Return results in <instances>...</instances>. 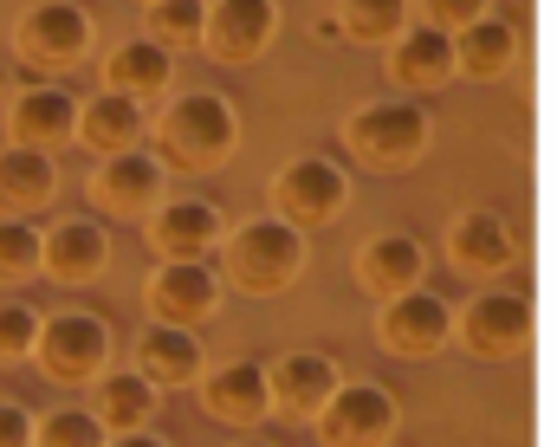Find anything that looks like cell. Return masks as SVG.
Masks as SVG:
<instances>
[{"label":"cell","mask_w":557,"mask_h":447,"mask_svg":"<svg viewBox=\"0 0 557 447\" xmlns=\"http://www.w3.org/2000/svg\"><path fill=\"white\" fill-rule=\"evenodd\" d=\"M221 266H227V280H234L240 293L273 298V293H285V286L305 280V266H311V240H305L292 221L260 214V221L227 227V240H221Z\"/></svg>","instance_id":"1"},{"label":"cell","mask_w":557,"mask_h":447,"mask_svg":"<svg viewBox=\"0 0 557 447\" xmlns=\"http://www.w3.org/2000/svg\"><path fill=\"white\" fill-rule=\"evenodd\" d=\"M156 144H162V162L221 169L240 144V117H234V104L221 91H175L156 111Z\"/></svg>","instance_id":"2"},{"label":"cell","mask_w":557,"mask_h":447,"mask_svg":"<svg viewBox=\"0 0 557 447\" xmlns=\"http://www.w3.org/2000/svg\"><path fill=\"white\" fill-rule=\"evenodd\" d=\"M434 144V117L421 98H370L344 117V149L363 162V169H409L421 162Z\"/></svg>","instance_id":"3"},{"label":"cell","mask_w":557,"mask_h":447,"mask_svg":"<svg viewBox=\"0 0 557 447\" xmlns=\"http://www.w3.org/2000/svg\"><path fill=\"white\" fill-rule=\"evenodd\" d=\"M460 344L486 363H506V357H525L532 337H539V305H532V286L512 280V286H493V293H473L467 311L454 318Z\"/></svg>","instance_id":"4"},{"label":"cell","mask_w":557,"mask_h":447,"mask_svg":"<svg viewBox=\"0 0 557 447\" xmlns=\"http://www.w3.org/2000/svg\"><path fill=\"white\" fill-rule=\"evenodd\" d=\"M33 363H39L52 383H72V389H78V383H98V376L111 370V324H104L98 311H78V305L46 311Z\"/></svg>","instance_id":"5"},{"label":"cell","mask_w":557,"mask_h":447,"mask_svg":"<svg viewBox=\"0 0 557 447\" xmlns=\"http://www.w3.org/2000/svg\"><path fill=\"white\" fill-rule=\"evenodd\" d=\"M344 201H350V175H344L331 156H292V162H278L273 214L278 221H292L298 234L331 227V221L344 214Z\"/></svg>","instance_id":"6"},{"label":"cell","mask_w":557,"mask_h":447,"mask_svg":"<svg viewBox=\"0 0 557 447\" xmlns=\"http://www.w3.org/2000/svg\"><path fill=\"white\" fill-rule=\"evenodd\" d=\"M91 13L78 0H33L20 20H13V52L33 65V72H72L85 52H91Z\"/></svg>","instance_id":"7"},{"label":"cell","mask_w":557,"mask_h":447,"mask_svg":"<svg viewBox=\"0 0 557 447\" xmlns=\"http://www.w3.org/2000/svg\"><path fill=\"white\" fill-rule=\"evenodd\" d=\"M162 195H169V162H162L149 144L117 149V156H98V169H91V201H98L104 214L149 221Z\"/></svg>","instance_id":"8"},{"label":"cell","mask_w":557,"mask_h":447,"mask_svg":"<svg viewBox=\"0 0 557 447\" xmlns=\"http://www.w3.org/2000/svg\"><path fill=\"white\" fill-rule=\"evenodd\" d=\"M376 337H383V350L389 357H403V363H421V357H441L447 344H454V305L434 293H396L383 298V311H376Z\"/></svg>","instance_id":"9"},{"label":"cell","mask_w":557,"mask_h":447,"mask_svg":"<svg viewBox=\"0 0 557 447\" xmlns=\"http://www.w3.org/2000/svg\"><path fill=\"white\" fill-rule=\"evenodd\" d=\"M227 240V214L208 195H162L149 214V247L156 260H208Z\"/></svg>","instance_id":"10"},{"label":"cell","mask_w":557,"mask_h":447,"mask_svg":"<svg viewBox=\"0 0 557 447\" xmlns=\"http://www.w3.org/2000/svg\"><path fill=\"white\" fill-rule=\"evenodd\" d=\"M396 435V396L383 383H344L318 409V442L324 447H383Z\"/></svg>","instance_id":"11"},{"label":"cell","mask_w":557,"mask_h":447,"mask_svg":"<svg viewBox=\"0 0 557 447\" xmlns=\"http://www.w3.org/2000/svg\"><path fill=\"white\" fill-rule=\"evenodd\" d=\"M143 298H149L156 324H188L195 331L221 305V273L208 260H156V273L143 280Z\"/></svg>","instance_id":"12"},{"label":"cell","mask_w":557,"mask_h":447,"mask_svg":"<svg viewBox=\"0 0 557 447\" xmlns=\"http://www.w3.org/2000/svg\"><path fill=\"white\" fill-rule=\"evenodd\" d=\"M278 33V0H208L201 52L221 65H253Z\"/></svg>","instance_id":"13"},{"label":"cell","mask_w":557,"mask_h":447,"mask_svg":"<svg viewBox=\"0 0 557 447\" xmlns=\"http://www.w3.org/2000/svg\"><path fill=\"white\" fill-rule=\"evenodd\" d=\"M201 409L214 422H227V429H260L273 415V376H267V363L234 357V363L201 370Z\"/></svg>","instance_id":"14"},{"label":"cell","mask_w":557,"mask_h":447,"mask_svg":"<svg viewBox=\"0 0 557 447\" xmlns=\"http://www.w3.org/2000/svg\"><path fill=\"white\" fill-rule=\"evenodd\" d=\"M460 78L454 65V33L428 26V20H409L403 39H389V85H403V98L416 91H447Z\"/></svg>","instance_id":"15"},{"label":"cell","mask_w":557,"mask_h":447,"mask_svg":"<svg viewBox=\"0 0 557 447\" xmlns=\"http://www.w3.org/2000/svg\"><path fill=\"white\" fill-rule=\"evenodd\" d=\"M78 104L65 85H26L13 104H7V137L13 144H33V149H59V144H78Z\"/></svg>","instance_id":"16"},{"label":"cell","mask_w":557,"mask_h":447,"mask_svg":"<svg viewBox=\"0 0 557 447\" xmlns=\"http://www.w3.org/2000/svg\"><path fill=\"white\" fill-rule=\"evenodd\" d=\"M267 376H273V409L298 422H318V409L344 389V370L324 350H285L278 363H267Z\"/></svg>","instance_id":"17"},{"label":"cell","mask_w":557,"mask_h":447,"mask_svg":"<svg viewBox=\"0 0 557 447\" xmlns=\"http://www.w3.org/2000/svg\"><path fill=\"white\" fill-rule=\"evenodd\" d=\"M357 286L376 298H396V293H416L421 273H428V253H421L416 234H403V227H383V234H370L363 247H357Z\"/></svg>","instance_id":"18"},{"label":"cell","mask_w":557,"mask_h":447,"mask_svg":"<svg viewBox=\"0 0 557 447\" xmlns=\"http://www.w3.org/2000/svg\"><path fill=\"white\" fill-rule=\"evenodd\" d=\"M52 195H59V162H52V149L0 144V214H7V221H33Z\"/></svg>","instance_id":"19"},{"label":"cell","mask_w":557,"mask_h":447,"mask_svg":"<svg viewBox=\"0 0 557 447\" xmlns=\"http://www.w3.org/2000/svg\"><path fill=\"white\" fill-rule=\"evenodd\" d=\"M447 260H454L460 273H473V280L506 273V266H512V227H506V214H499V208H467V214H454V227H447Z\"/></svg>","instance_id":"20"},{"label":"cell","mask_w":557,"mask_h":447,"mask_svg":"<svg viewBox=\"0 0 557 447\" xmlns=\"http://www.w3.org/2000/svg\"><path fill=\"white\" fill-rule=\"evenodd\" d=\"M104 266H111V234H104L98 221L72 214V221L46 227V280H59V286H91Z\"/></svg>","instance_id":"21"},{"label":"cell","mask_w":557,"mask_h":447,"mask_svg":"<svg viewBox=\"0 0 557 447\" xmlns=\"http://www.w3.org/2000/svg\"><path fill=\"white\" fill-rule=\"evenodd\" d=\"M201 337L188 331V324H143L137 337V376H149L156 389H188V383H201Z\"/></svg>","instance_id":"22"},{"label":"cell","mask_w":557,"mask_h":447,"mask_svg":"<svg viewBox=\"0 0 557 447\" xmlns=\"http://www.w3.org/2000/svg\"><path fill=\"white\" fill-rule=\"evenodd\" d=\"M169 85H175V52H169V46H156L149 33L124 39V46L104 59V91H124V98L149 104V98H162Z\"/></svg>","instance_id":"23"},{"label":"cell","mask_w":557,"mask_h":447,"mask_svg":"<svg viewBox=\"0 0 557 447\" xmlns=\"http://www.w3.org/2000/svg\"><path fill=\"white\" fill-rule=\"evenodd\" d=\"M149 137V111L124 91H98L78 104V144L98 149V156H117V149H137Z\"/></svg>","instance_id":"24"},{"label":"cell","mask_w":557,"mask_h":447,"mask_svg":"<svg viewBox=\"0 0 557 447\" xmlns=\"http://www.w3.org/2000/svg\"><path fill=\"white\" fill-rule=\"evenodd\" d=\"M512 59H519V33H512V20H499V13H486V20H473V26L454 33V65H460L467 78H506Z\"/></svg>","instance_id":"25"},{"label":"cell","mask_w":557,"mask_h":447,"mask_svg":"<svg viewBox=\"0 0 557 447\" xmlns=\"http://www.w3.org/2000/svg\"><path fill=\"white\" fill-rule=\"evenodd\" d=\"M98 422L111 429V435H131V429H149V415H156V402H162V389L149 383V376H137V370H104L98 383Z\"/></svg>","instance_id":"26"},{"label":"cell","mask_w":557,"mask_h":447,"mask_svg":"<svg viewBox=\"0 0 557 447\" xmlns=\"http://www.w3.org/2000/svg\"><path fill=\"white\" fill-rule=\"evenodd\" d=\"M337 39H357V46H389L409 33V0H337L331 13Z\"/></svg>","instance_id":"27"},{"label":"cell","mask_w":557,"mask_h":447,"mask_svg":"<svg viewBox=\"0 0 557 447\" xmlns=\"http://www.w3.org/2000/svg\"><path fill=\"white\" fill-rule=\"evenodd\" d=\"M143 33L169 52H195L208 33V0H156V7H143Z\"/></svg>","instance_id":"28"},{"label":"cell","mask_w":557,"mask_h":447,"mask_svg":"<svg viewBox=\"0 0 557 447\" xmlns=\"http://www.w3.org/2000/svg\"><path fill=\"white\" fill-rule=\"evenodd\" d=\"M46 273V234L33 221H7L0 214V286H26Z\"/></svg>","instance_id":"29"},{"label":"cell","mask_w":557,"mask_h":447,"mask_svg":"<svg viewBox=\"0 0 557 447\" xmlns=\"http://www.w3.org/2000/svg\"><path fill=\"white\" fill-rule=\"evenodd\" d=\"M104 442H111V429L98 422V409H78V402L46 409L39 435H33V447H104Z\"/></svg>","instance_id":"30"},{"label":"cell","mask_w":557,"mask_h":447,"mask_svg":"<svg viewBox=\"0 0 557 447\" xmlns=\"http://www.w3.org/2000/svg\"><path fill=\"white\" fill-rule=\"evenodd\" d=\"M39 311L26 305V298H0V370H20V363H33V350H39Z\"/></svg>","instance_id":"31"},{"label":"cell","mask_w":557,"mask_h":447,"mask_svg":"<svg viewBox=\"0 0 557 447\" xmlns=\"http://www.w3.org/2000/svg\"><path fill=\"white\" fill-rule=\"evenodd\" d=\"M421 13H428V26H441V33H460V26L486 20L493 0H421Z\"/></svg>","instance_id":"32"},{"label":"cell","mask_w":557,"mask_h":447,"mask_svg":"<svg viewBox=\"0 0 557 447\" xmlns=\"http://www.w3.org/2000/svg\"><path fill=\"white\" fill-rule=\"evenodd\" d=\"M33 435H39V415L20 402H0V447H33Z\"/></svg>","instance_id":"33"},{"label":"cell","mask_w":557,"mask_h":447,"mask_svg":"<svg viewBox=\"0 0 557 447\" xmlns=\"http://www.w3.org/2000/svg\"><path fill=\"white\" fill-rule=\"evenodd\" d=\"M104 447H169V442H162L156 429H131V435H111Z\"/></svg>","instance_id":"34"},{"label":"cell","mask_w":557,"mask_h":447,"mask_svg":"<svg viewBox=\"0 0 557 447\" xmlns=\"http://www.w3.org/2000/svg\"><path fill=\"white\" fill-rule=\"evenodd\" d=\"M234 447H273V442H260V435H247V442H234Z\"/></svg>","instance_id":"35"},{"label":"cell","mask_w":557,"mask_h":447,"mask_svg":"<svg viewBox=\"0 0 557 447\" xmlns=\"http://www.w3.org/2000/svg\"><path fill=\"white\" fill-rule=\"evenodd\" d=\"M143 7H156V0H143Z\"/></svg>","instance_id":"36"},{"label":"cell","mask_w":557,"mask_h":447,"mask_svg":"<svg viewBox=\"0 0 557 447\" xmlns=\"http://www.w3.org/2000/svg\"><path fill=\"white\" fill-rule=\"evenodd\" d=\"M383 447H389V442H383Z\"/></svg>","instance_id":"37"}]
</instances>
